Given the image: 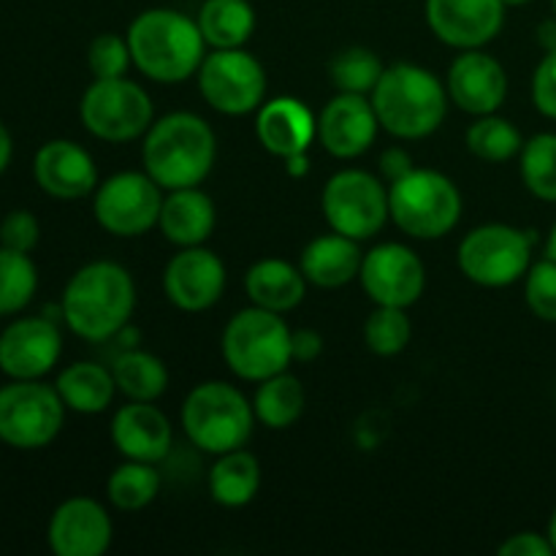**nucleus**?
I'll return each mask as SVG.
<instances>
[{"label": "nucleus", "mask_w": 556, "mask_h": 556, "mask_svg": "<svg viewBox=\"0 0 556 556\" xmlns=\"http://www.w3.org/2000/svg\"><path fill=\"white\" fill-rule=\"evenodd\" d=\"M136 309V282L117 261H90L63 291L65 326L87 342H106L128 326Z\"/></svg>", "instance_id": "obj_1"}, {"label": "nucleus", "mask_w": 556, "mask_h": 556, "mask_svg": "<svg viewBox=\"0 0 556 556\" xmlns=\"http://www.w3.org/2000/svg\"><path fill=\"white\" fill-rule=\"evenodd\" d=\"M215 161V130L193 112L163 114L141 136V166L163 190L199 188Z\"/></svg>", "instance_id": "obj_2"}, {"label": "nucleus", "mask_w": 556, "mask_h": 556, "mask_svg": "<svg viewBox=\"0 0 556 556\" xmlns=\"http://www.w3.org/2000/svg\"><path fill=\"white\" fill-rule=\"evenodd\" d=\"M128 47L134 65L157 85H182L199 74L206 41L193 16L177 9H147L130 22Z\"/></svg>", "instance_id": "obj_3"}, {"label": "nucleus", "mask_w": 556, "mask_h": 556, "mask_svg": "<svg viewBox=\"0 0 556 556\" xmlns=\"http://www.w3.org/2000/svg\"><path fill=\"white\" fill-rule=\"evenodd\" d=\"M369 98L380 128L402 141L427 139L440 130L451 103L445 81L416 63L389 65Z\"/></svg>", "instance_id": "obj_4"}, {"label": "nucleus", "mask_w": 556, "mask_h": 556, "mask_svg": "<svg viewBox=\"0 0 556 556\" xmlns=\"http://www.w3.org/2000/svg\"><path fill=\"white\" fill-rule=\"evenodd\" d=\"M179 421L195 448L220 456L248 445L255 429V410L237 386L226 380H204L185 396Z\"/></svg>", "instance_id": "obj_5"}, {"label": "nucleus", "mask_w": 556, "mask_h": 556, "mask_svg": "<svg viewBox=\"0 0 556 556\" xmlns=\"http://www.w3.org/2000/svg\"><path fill=\"white\" fill-rule=\"evenodd\" d=\"M462 201L459 185L434 168H413L389 185L391 223L410 239H443L459 226Z\"/></svg>", "instance_id": "obj_6"}, {"label": "nucleus", "mask_w": 556, "mask_h": 556, "mask_svg": "<svg viewBox=\"0 0 556 556\" xmlns=\"http://www.w3.org/2000/svg\"><path fill=\"white\" fill-rule=\"evenodd\" d=\"M220 353L239 380L261 383L291 367V329L280 313L250 304L226 324Z\"/></svg>", "instance_id": "obj_7"}, {"label": "nucleus", "mask_w": 556, "mask_h": 556, "mask_svg": "<svg viewBox=\"0 0 556 556\" xmlns=\"http://www.w3.org/2000/svg\"><path fill=\"white\" fill-rule=\"evenodd\" d=\"M462 275L481 288H508L532 266V237L508 223H483L456 250Z\"/></svg>", "instance_id": "obj_8"}, {"label": "nucleus", "mask_w": 556, "mask_h": 556, "mask_svg": "<svg viewBox=\"0 0 556 556\" xmlns=\"http://www.w3.org/2000/svg\"><path fill=\"white\" fill-rule=\"evenodd\" d=\"M81 125L109 144L141 139L155 123L152 98L134 79H92L79 101Z\"/></svg>", "instance_id": "obj_9"}, {"label": "nucleus", "mask_w": 556, "mask_h": 556, "mask_svg": "<svg viewBox=\"0 0 556 556\" xmlns=\"http://www.w3.org/2000/svg\"><path fill=\"white\" fill-rule=\"evenodd\" d=\"M320 210L331 231L364 242L378 237L391 220L389 188L364 168H342L326 182Z\"/></svg>", "instance_id": "obj_10"}, {"label": "nucleus", "mask_w": 556, "mask_h": 556, "mask_svg": "<svg viewBox=\"0 0 556 556\" xmlns=\"http://www.w3.org/2000/svg\"><path fill=\"white\" fill-rule=\"evenodd\" d=\"M65 410L54 386L14 380L0 389V440L20 451L47 448L63 432Z\"/></svg>", "instance_id": "obj_11"}, {"label": "nucleus", "mask_w": 556, "mask_h": 556, "mask_svg": "<svg viewBox=\"0 0 556 556\" xmlns=\"http://www.w3.org/2000/svg\"><path fill=\"white\" fill-rule=\"evenodd\" d=\"M199 92L215 112L244 117L266 98V71L248 49H212L199 68Z\"/></svg>", "instance_id": "obj_12"}, {"label": "nucleus", "mask_w": 556, "mask_h": 556, "mask_svg": "<svg viewBox=\"0 0 556 556\" xmlns=\"http://www.w3.org/2000/svg\"><path fill=\"white\" fill-rule=\"evenodd\" d=\"M163 206V188L141 172L112 174L106 182H98L92 199V215L98 226L119 239L144 237L157 226Z\"/></svg>", "instance_id": "obj_13"}, {"label": "nucleus", "mask_w": 556, "mask_h": 556, "mask_svg": "<svg viewBox=\"0 0 556 556\" xmlns=\"http://www.w3.org/2000/svg\"><path fill=\"white\" fill-rule=\"evenodd\" d=\"M358 280L375 304L407 309L427 291V266L407 244L383 242L364 253Z\"/></svg>", "instance_id": "obj_14"}, {"label": "nucleus", "mask_w": 556, "mask_h": 556, "mask_svg": "<svg viewBox=\"0 0 556 556\" xmlns=\"http://www.w3.org/2000/svg\"><path fill=\"white\" fill-rule=\"evenodd\" d=\"M228 271L215 250L179 248L163 269V293L182 313H204L226 293Z\"/></svg>", "instance_id": "obj_15"}, {"label": "nucleus", "mask_w": 556, "mask_h": 556, "mask_svg": "<svg viewBox=\"0 0 556 556\" xmlns=\"http://www.w3.org/2000/svg\"><path fill=\"white\" fill-rule=\"evenodd\" d=\"M503 0H424L429 30L451 49H483L505 25Z\"/></svg>", "instance_id": "obj_16"}, {"label": "nucleus", "mask_w": 556, "mask_h": 556, "mask_svg": "<svg viewBox=\"0 0 556 556\" xmlns=\"http://www.w3.org/2000/svg\"><path fill=\"white\" fill-rule=\"evenodd\" d=\"M378 114L372 98L356 92H337L318 114V141L331 157L356 161L378 139Z\"/></svg>", "instance_id": "obj_17"}, {"label": "nucleus", "mask_w": 556, "mask_h": 556, "mask_svg": "<svg viewBox=\"0 0 556 556\" xmlns=\"http://www.w3.org/2000/svg\"><path fill=\"white\" fill-rule=\"evenodd\" d=\"M63 353V334L49 318H20L0 334V369L14 380H41Z\"/></svg>", "instance_id": "obj_18"}, {"label": "nucleus", "mask_w": 556, "mask_h": 556, "mask_svg": "<svg viewBox=\"0 0 556 556\" xmlns=\"http://www.w3.org/2000/svg\"><path fill=\"white\" fill-rule=\"evenodd\" d=\"M445 90L454 106L472 117L494 114L508 98V74L503 63L483 49H465L451 63Z\"/></svg>", "instance_id": "obj_19"}, {"label": "nucleus", "mask_w": 556, "mask_h": 556, "mask_svg": "<svg viewBox=\"0 0 556 556\" xmlns=\"http://www.w3.org/2000/svg\"><path fill=\"white\" fill-rule=\"evenodd\" d=\"M47 538L58 556H101L112 546V516L98 500L71 497L49 519Z\"/></svg>", "instance_id": "obj_20"}, {"label": "nucleus", "mask_w": 556, "mask_h": 556, "mask_svg": "<svg viewBox=\"0 0 556 556\" xmlns=\"http://www.w3.org/2000/svg\"><path fill=\"white\" fill-rule=\"evenodd\" d=\"M38 188L60 201H76L96 193L98 168L90 152L71 139H52L33 157Z\"/></svg>", "instance_id": "obj_21"}, {"label": "nucleus", "mask_w": 556, "mask_h": 556, "mask_svg": "<svg viewBox=\"0 0 556 556\" xmlns=\"http://www.w3.org/2000/svg\"><path fill=\"white\" fill-rule=\"evenodd\" d=\"M112 443L123 459L157 465L168 456L174 429L166 413L155 402H130L112 418Z\"/></svg>", "instance_id": "obj_22"}, {"label": "nucleus", "mask_w": 556, "mask_h": 556, "mask_svg": "<svg viewBox=\"0 0 556 556\" xmlns=\"http://www.w3.org/2000/svg\"><path fill=\"white\" fill-rule=\"evenodd\" d=\"M255 136L269 155L286 161L299 152H307L309 144L318 139V117L299 98H271L255 112Z\"/></svg>", "instance_id": "obj_23"}, {"label": "nucleus", "mask_w": 556, "mask_h": 556, "mask_svg": "<svg viewBox=\"0 0 556 556\" xmlns=\"http://www.w3.org/2000/svg\"><path fill=\"white\" fill-rule=\"evenodd\" d=\"M364 253L358 248L356 239L345 237V233H320V237L309 239L299 258V269L307 277L309 286L324 288V291H337V288L348 286V282L358 280L362 271Z\"/></svg>", "instance_id": "obj_24"}, {"label": "nucleus", "mask_w": 556, "mask_h": 556, "mask_svg": "<svg viewBox=\"0 0 556 556\" xmlns=\"http://www.w3.org/2000/svg\"><path fill=\"white\" fill-rule=\"evenodd\" d=\"M217 223L215 201L201 188L166 190L157 217L163 237L177 248H195L212 237Z\"/></svg>", "instance_id": "obj_25"}, {"label": "nucleus", "mask_w": 556, "mask_h": 556, "mask_svg": "<svg viewBox=\"0 0 556 556\" xmlns=\"http://www.w3.org/2000/svg\"><path fill=\"white\" fill-rule=\"evenodd\" d=\"M307 277L299 266L282 258H261L244 275V293L250 304L264 307L269 313H291L307 296Z\"/></svg>", "instance_id": "obj_26"}, {"label": "nucleus", "mask_w": 556, "mask_h": 556, "mask_svg": "<svg viewBox=\"0 0 556 556\" xmlns=\"http://www.w3.org/2000/svg\"><path fill=\"white\" fill-rule=\"evenodd\" d=\"M60 400L65 407L81 416H98L112 405L114 394H117V383H114L112 367H103L98 362H74L58 375L54 380Z\"/></svg>", "instance_id": "obj_27"}, {"label": "nucleus", "mask_w": 556, "mask_h": 556, "mask_svg": "<svg viewBox=\"0 0 556 556\" xmlns=\"http://www.w3.org/2000/svg\"><path fill=\"white\" fill-rule=\"evenodd\" d=\"M261 489L258 456L244 448L226 451L215 456L210 467V494L223 508H244L255 500Z\"/></svg>", "instance_id": "obj_28"}, {"label": "nucleus", "mask_w": 556, "mask_h": 556, "mask_svg": "<svg viewBox=\"0 0 556 556\" xmlns=\"http://www.w3.org/2000/svg\"><path fill=\"white\" fill-rule=\"evenodd\" d=\"M195 22L210 49H239L253 38L255 9L250 0H204Z\"/></svg>", "instance_id": "obj_29"}, {"label": "nucleus", "mask_w": 556, "mask_h": 556, "mask_svg": "<svg viewBox=\"0 0 556 556\" xmlns=\"http://www.w3.org/2000/svg\"><path fill=\"white\" fill-rule=\"evenodd\" d=\"M117 391L130 402H157L168 389V369L161 356L130 348L112 362Z\"/></svg>", "instance_id": "obj_30"}, {"label": "nucleus", "mask_w": 556, "mask_h": 556, "mask_svg": "<svg viewBox=\"0 0 556 556\" xmlns=\"http://www.w3.org/2000/svg\"><path fill=\"white\" fill-rule=\"evenodd\" d=\"M304 405H307V394H304L299 378L291 372L271 375V378L261 380L258 389L253 394V410L255 421L261 427L280 432V429H291L293 424L302 418Z\"/></svg>", "instance_id": "obj_31"}, {"label": "nucleus", "mask_w": 556, "mask_h": 556, "mask_svg": "<svg viewBox=\"0 0 556 556\" xmlns=\"http://www.w3.org/2000/svg\"><path fill=\"white\" fill-rule=\"evenodd\" d=\"M161 472L150 462L125 459L114 467L106 481L109 503L125 514H139L147 505H152L161 494Z\"/></svg>", "instance_id": "obj_32"}, {"label": "nucleus", "mask_w": 556, "mask_h": 556, "mask_svg": "<svg viewBox=\"0 0 556 556\" xmlns=\"http://www.w3.org/2000/svg\"><path fill=\"white\" fill-rule=\"evenodd\" d=\"M465 144L478 161L483 163H505L514 161L516 155L525 147V139H521L519 128H516L510 119L494 114H483V117H476V123L467 128Z\"/></svg>", "instance_id": "obj_33"}, {"label": "nucleus", "mask_w": 556, "mask_h": 556, "mask_svg": "<svg viewBox=\"0 0 556 556\" xmlns=\"http://www.w3.org/2000/svg\"><path fill=\"white\" fill-rule=\"evenodd\" d=\"M525 188L535 199L556 204V134H535L519 152Z\"/></svg>", "instance_id": "obj_34"}, {"label": "nucleus", "mask_w": 556, "mask_h": 556, "mask_svg": "<svg viewBox=\"0 0 556 556\" xmlns=\"http://www.w3.org/2000/svg\"><path fill=\"white\" fill-rule=\"evenodd\" d=\"M38 288L36 264L27 253L0 244V315H14L30 304Z\"/></svg>", "instance_id": "obj_35"}, {"label": "nucleus", "mask_w": 556, "mask_h": 556, "mask_svg": "<svg viewBox=\"0 0 556 556\" xmlns=\"http://www.w3.org/2000/svg\"><path fill=\"white\" fill-rule=\"evenodd\" d=\"M413 340V324L407 318V309L402 307H386V304H375L372 313L364 320V345L375 353V356H400Z\"/></svg>", "instance_id": "obj_36"}, {"label": "nucleus", "mask_w": 556, "mask_h": 556, "mask_svg": "<svg viewBox=\"0 0 556 556\" xmlns=\"http://www.w3.org/2000/svg\"><path fill=\"white\" fill-rule=\"evenodd\" d=\"M383 71V60L367 47L345 49L329 65L331 85L337 87V92H356V96H372Z\"/></svg>", "instance_id": "obj_37"}, {"label": "nucleus", "mask_w": 556, "mask_h": 556, "mask_svg": "<svg viewBox=\"0 0 556 556\" xmlns=\"http://www.w3.org/2000/svg\"><path fill=\"white\" fill-rule=\"evenodd\" d=\"M87 65H90V74L96 79H119V76H125L134 65L128 38L117 36V33L96 36L90 41V49H87Z\"/></svg>", "instance_id": "obj_38"}, {"label": "nucleus", "mask_w": 556, "mask_h": 556, "mask_svg": "<svg viewBox=\"0 0 556 556\" xmlns=\"http://www.w3.org/2000/svg\"><path fill=\"white\" fill-rule=\"evenodd\" d=\"M525 299L532 315L556 324V261L543 258L525 275Z\"/></svg>", "instance_id": "obj_39"}, {"label": "nucleus", "mask_w": 556, "mask_h": 556, "mask_svg": "<svg viewBox=\"0 0 556 556\" xmlns=\"http://www.w3.org/2000/svg\"><path fill=\"white\" fill-rule=\"evenodd\" d=\"M38 237H41V226L33 212L14 210L0 223V244L16 253H30L38 244Z\"/></svg>", "instance_id": "obj_40"}, {"label": "nucleus", "mask_w": 556, "mask_h": 556, "mask_svg": "<svg viewBox=\"0 0 556 556\" xmlns=\"http://www.w3.org/2000/svg\"><path fill=\"white\" fill-rule=\"evenodd\" d=\"M532 103L543 117L556 119V49L546 52L532 74Z\"/></svg>", "instance_id": "obj_41"}, {"label": "nucleus", "mask_w": 556, "mask_h": 556, "mask_svg": "<svg viewBox=\"0 0 556 556\" xmlns=\"http://www.w3.org/2000/svg\"><path fill=\"white\" fill-rule=\"evenodd\" d=\"M500 556H552L556 554L548 535H541V532H516L508 541L500 543L497 548Z\"/></svg>", "instance_id": "obj_42"}, {"label": "nucleus", "mask_w": 556, "mask_h": 556, "mask_svg": "<svg viewBox=\"0 0 556 556\" xmlns=\"http://www.w3.org/2000/svg\"><path fill=\"white\" fill-rule=\"evenodd\" d=\"M324 353V337L315 329L291 331V356L299 364H313Z\"/></svg>", "instance_id": "obj_43"}, {"label": "nucleus", "mask_w": 556, "mask_h": 556, "mask_svg": "<svg viewBox=\"0 0 556 556\" xmlns=\"http://www.w3.org/2000/svg\"><path fill=\"white\" fill-rule=\"evenodd\" d=\"M413 168H416V163H413V155L405 147H389L380 155V177H383V182H396L405 174H410Z\"/></svg>", "instance_id": "obj_44"}, {"label": "nucleus", "mask_w": 556, "mask_h": 556, "mask_svg": "<svg viewBox=\"0 0 556 556\" xmlns=\"http://www.w3.org/2000/svg\"><path fill=\"white\" fill-rule=\"evenodd\" d=\"M538 43H541L546 52H554L556 49V16L554 20H546L541 27H538Z\"/></svg>", "instance_id": "obj_45"}, {"label": "nucleus", "mask_w": 556, "mask_h": 556, "mask_svg": "<svg viewBox=\"0 0 556 556\" xmlns=\"http://www.w3.org/2000/svg\"><path fill=\"white\" fill-rule=\"evenodd\" d=\"M11 155H14V144H11V136L9 130H5V125L0 123V174L9 168Z\"/></svg>", "instance_id": "obj_46"}, {"label": "nucleus", "mask_w": 556, "mask_h": 556, "mask_svg": "<svg viewBox=\"0 0 556 556\" xmlns=\"http://www.w3.org/2000/svg\"><path fill=\"white\" fill-rule=\"evenodd\" d=\"M286 168L291 177H304L309 172V155L307 152H299V155L286 157Z\"/></svg>", "instance_id": "obj_47"}, {"label": "nucleus", "mask_w": 556, "mask_h": 556, "mask_svg": "<svg viewBox=\"0 0 556 556\" xmlns=\"http://www.w3.org/2000/svg\"><path fill=\"white\" fill-rule=\"evenodd\" d=\"M546 258L556 261V223H554L552 233H548V242H546Z\"/></svg>", "instance_id": "obj_48"}, {"label": "nucleus", "mask_w": 556, "mask_h": 556, "mask_svg": "<svg viewBox=\"0 0 556 556\" xmlns=\"http://www.w3.org/2000/svg\"><path fill=\"white\" fill-rule=\"evenodd\" d=\"M548 541H552V546H554V552H556V508H554V514H552V521H548Z\"/></svg>", "instance_id": "obj_49"}, {"label": "nucleus", "mask_w": 556, "mask_h": 556, "mask_svg": "<svg viewBox=\"0 0 556 556\" xmlns=\"http://www.w3.org/2000/svg\"><path fill=\"white\" fill-rule=\"evenodd\" d=\"M503 3L510 9V5H527V3H530V0H503Z\"/></svg>", "instance_id": "obj_50"}, {"label": "nucleus", "mask_w": 556, "mask_h": 556, "mask_svg": "<svg viewBox=\"0 0 556 556\" xmlns=\"http://www.w3.org/2000/svg\"><path fill=\"white\" fill-rule=\"evenodd\" d=\"M552 3H554V16H556V0H552Z\"/></svg>", "instance_id": "obj_51"}]
</instances>
